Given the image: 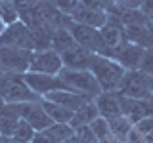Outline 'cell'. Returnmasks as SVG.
I'll return each mask as SVG.
<instances>
[{"mask_svg": "<svg viewBox=\"0 0 153 143\" xmlns=\"http://www.w3.org/2000/svg\"><path fill=\"white\" fill-rule=\"evenodd\" d=\"M90 73L94 74V78L100 84L102 92H117L121 82H123V76L126 73V69H123L117 61L109 59L105 55L92 54Z\"/></svg>", "mask_w": 153, "mask_h": 143, "instance_id": "1", "label": "cell"}, {"mask_svg": "<svg viewBox=\"0 0 153 143\" xmlns=\"http://www.w3.org/2000/svg\"><path fill=\"white\" fill-rule=\"evenodd\" d=\"M0 99L8 105L27 103V101H40V95H36L27 86L23 74L17 73H0Z\"/></svg>", "mask_w": 153, "mask_h": 143, "instance_id": "2", "label": "cell"}, {"mask_svg": "<svg viewBox=\"0 0 153 143\" xmlns=\"http://www.w3.org/2000/svg\"><path fill=\"white\" fill-rule=\"evenodd\" d=\"M57 76L61 78V82H65L73 92L82 94L88 99H94L102 94V88L96 82L94 74L90 71H73V69H61Z\"/></svg>", "mask_w": 153, "mask_h": 143, "instance_id": "3", "label": "cell"}, {"mask_svg": "<svg viewBox=\"0 0 153 143\" xmlns=\"http://www.w3.org/2000/svg\"><path fill=\"white\" fill-rule=\"evenodd\" d=\"M117 94L124 97L132 99H146L151 95V86H149V74L142 73V71H126L123 76V82L119 86Z\"/></svg>", "mask_w": 153, "mask_h": 143, "instance_id": "4", "label": "cell"}, {"mask_svg": "<svg viewBox=\"0 0 153 143\" xmlns=\"http://www.w3.org/2000/svg\"><path fill=\"white\" fill-rule=\"evenodd\" d=\"M0 48H16V50L35 52L31 31L21 21L4 27V31L0 32Z\"/></svg>", "mask_w": 153, "mask_h": 143, "instance_id": "5", "label": "cell"}, {"mask_svg": "<svg viewBox=\"0 0 153 143\" xmlns=\"http://www.w3.org/2000/svg\"><path fill=\"white\" fill-rule=\"evenodd\" d=\"M67 31L71 32V36L76 42V46L84 48V50L92 52V54H102L103 44H102V36H100V29H94V27L73 21L67 27Z\"/></svg>", "mask_w": 153, "mask_h": 143, "instance_id": "6", "label": "cell"}, {"mask_svg": "<svg viewBox=\"0 0 153 143\" xmlns=\"http://www.w3.org/2000/svg\"><path fill=\"white\" fill-rule=\"evenodd\" d=\"M33 52L16 50V48H0V73L25 74L29 69V59Z\"/></svg>", "mask_w": 153, "mask_h": 143, "instance_id": "7", "label": "cell"}, {"mask_svg": "<svg viewBox=\"0 0 153 143\" xmlns=\"http://www.w3.org/2000/svg\"><path fill=\"white\" fill-rule=\"evenodd\" d=\"M63 69L61 57L54 50L46 52H33L29 59V69L27 73H42V74H57Z\"/></svg>", "mask_w": 153, "mask_h": 143, "instance_id": "8", "label": "cell"}, {"mask_svg": "<svg viewBox=\"0 0 153 143\" xmlns=\"http://www.w3.org/2000/svg\"><path fill=\"white\" fill-rule=\"evenodd\" d=\"M27 86L33 90L36 95L44 97L50 92H57V90H71L57 74H42V73H25L23 74Z\"/></svg>", "mask_w": 153, "mask_h": 143, "instance_id": "9", "label": "cell"}, {"mask_svg": "<svg viewBox=\"0 0 153 143\" xmlns=\"http://www.w3.org/2000/svg\"><path fill=\"white\" fill-rule=\"evenodd\" d=\"M16 113L19 114V118H23L25 122H29L33 126L35 132H40V130H46L50 124H54L48 118V114L44 113L40 101H27V103H16L13 105Z\"/></svg>", "mask_w": 153, "mask_h": 143, "instance_id": "10", "label": "cell"}, {"mask_svg": "<svg viewBox=\"0 0 153 143\" xmlns=\"http://www.w3.org/2000/svg\"><path fill=\"white\" fill-rule=\"evenodd\" d=\"M143 50H146V48L136 46V44H132V42H124V44H121L119 48H115V50L105 52L103 55L109 57V59H113V61H117L123 69L136 71L138 65H140L142 55H143Z\"/></svg>", "mask_w": 153, "mask_h": 143, "instance_id": "11", "label": "cell"}, {"mask_svg": "<svg viewBox=\"0 0 153 143\" xmlns=\"http://www.w3.org/2000/svg\"><path fill=\"white\" fill-rule=\"evenodd\" d=\"M100 36H102V44H103V50L100 55H103L105 52H111L121 44H124V42H128L126 36H124V27L117 21V17H111V15H107V23L100 29Z\"/></svg>", "mask_w": 153, "mask_h": 143, "instance_id": "12", "label": "cell"}, {"mask_svg": "<svg viewBox=\"0 0 153 143\" xmlns=\"http://www.w3.org/2000/svg\"><path fill=\"white\" fill-rule=\"evenodd\" d=\"M63 69H73V71H90V63H92V52L84 50L80 46H75L71 50L59 54Z\"/></svg>", "mask_w": 153, "mask_h": 143, "instance_id": "13", "label": "cell"}, {"mask_svg": "<svg viewBox=\"0 0 153 143\" xmlns=\"http://www.w3.org/2000/svg\"><path fill=\"white\" fill-rule=\"evenodd\" d=\"M94 103L98 107L100 116L105 120H113V118L121 116V103H119L117 92H102L98 97H94Z\"/></svg>", "mask_w": 153, "mask_h": 143, "instance_id": "14", "label": "cell"}, {"mask_svg": "<svg viewBox=\"0 0 153 143\" xmlns=\"http://www.w3.org/2000/svg\"><path fill=\"white\" fill-rule=\"evenodd\" d=\"M42 99L54 101V103L61 105V107L69 109V111H73V113H75L79 107H82L86 101H90L86 95L76 94V92H73V90H57V92H50V94H46Z\"/></svg>", "mask_w": 153, "mask_h": 143, "instance_id": "15", "label": "cell"}, {"mask_svg": "<svg viewBox=\"0 0 153 143\" xmlns=\"http://www.w3.org/2000/svg\"><path fill=\"white\" fill-rule=\"evenodd\" d=\"M71 19L82 25L94 27V29H102L107 23V13L103 10H94V8H86V6H79L71 13Z\"/></svg>", "mask_w": 153, "mask_h": 143, "instance_id": "16", "label": "cell"}, {"mask_svg": "<svg viewBox=\"0 0 153 143\" xmlns=\"http://www.w3.org/2000/svg\"><path fill=\"white\" fill-rule=\"evenodd\" d=\"M119 95V103H121V113L128 118L132 124L140 122L142 118L147 116V107H146V99H132V97H124Z\"/></svg>", "mask_w": 153, "mask_h": 143, "instance_id": "17", "label": "cell"}, {"mask_svg": "<svg viewBox=\"0 0 153 143\" xmlns=\"http://www.w3.org/2000/svg\"><path fill=\"white\" fill-rule=\"evenodd\" d=\"M100 113H98V107H96L94 99H90V101H86L82 107H79L76 111L73 113V118L69 120V126L76 130V128H82V126H88L90 122L94 120V118H98Z\"/></svg>", "mask_w": 153, "mask_h": 143, "instance_id": "18", "label": "cell"}, {"mask_svg": "<svg viewBox=\"0 0 153 143\" xmlns=\"http://www.w3.org/2000/svg\"><path fill=\"white\" fill-rule=\"evenodd\" d=\"M40 105H42V109H44V113L48 114V118L54 124H69V120L73 118V111H69V109L61 107V105H57L54 101L40 99Z\"/></svg>", "mask_w": 153, "mask_h": 143, "instance_id": "19", "label": "cell"}, {"mask_svg": "<svg viewBox=\"0 0 153 143\" xmlns=\"http://www.w3.org/2000/svg\"><path fill=\"white\" fill-rule=\"evenodd\" d=\"M76 42L73 40L71 32L67 29H54L52 31V50L57 52V54H63V52L75 48Z\"/></svg>", "mask_w": 153, "mask_h": 143, "instance_id": "20", "label": "cell"}, {"mask_svg": "<svg viewBox=\"0 0 153 143\" xmlns=\"http://www.w3.org/2000/svg\"><path fill=\"white\" fill-rule=\"evenodd\" d=\"M107 124H109V132H111V136H113L119 143H124V139H126V136H128V132L134 128V124L128 120L124 114H121V116H117V118H113V120H107Z\"/></svg>", "mask_w": 153, "mask_h": 143, "instance_id": "21", "label": "cell"}, {"mask_svg": "<svg viewBox=\"0 0 153 143\" xmlns=\"http://www.w3.org/2000/svg\"><path fill=\"white\" fill-rule=\"evenodd\" d=\"M124 36H126L128 42L142 48H147V29L146 25H130L124 27Z\"/></svg>", "mask_w": 153, "mask_h": 143, "instance_id": "22", "label": "cell"}, {"mask_svg": "<svg viewBox=\"0 0 153 143\" xmlns=\"http://www.w3.org/2000/svg\"><path fill=\"white\" fill-rule=\"evenodd\" d=\"M117 21L121 23L123 27H130V25H146L149 19L143 15L140 10H123V12L117 15Z\"/></svg>", "mask_w": 153, "mask_h": 143, "instance_id": "23", "label": "cell"}, {"mask_svg": "<svg viewBox=\"0 0 153 143\" xmlns=\"http://www.w3.org/2000/svg\"><path fill=\"white\" fill-rule=\"evenodd\" d=\"M46 132L50 133L57 143H61V141H65V139H69V137L75 136V130L69 124H50V126L46 128Z\"/></svg>", "mask_w": 153, "mask_h": 143, "instance_id": "24", "label": "cell"}, {"mask_svg": "<svg viewBox=\"0 0 153 143\" xmlns=\"http://www.w3.org/2000/svg\"><path fill=\"white\" fill-rule=\"evenodd\" d=\"M90 126V130H92V133L96 137H98V141H105V139H111V132H109V124L105 118L102 116H98V118H94L92 122L88 124Z\"/></svg>", "mask_w": 153, "mask_h": 143, "instance_id": "25", "label": "cell"}, {"mask_svg": "<svg viewBox=\"0 0 153 143\" xmlns=\"http://www.w3.org/2000/svg\"><path fill=\"white\" fill-rule=\"evenodd\" d=\"M35 130H33V126L29 122H25L23 118H19L17 126H16V132H13L12 137H16L17 141H23V143H31L33 137H35Z\"/></svg>", "mask_w": 153, "mask_h": 143, "instance_id": "26", "label": "cell"}, {"mask_svg": "<svg viewBox=\"0 0 153 143\" xmlns=\"http://www.w3.org/2000/svg\"><path fill=\"white\" fill-rule=\"evenodd\" d=\"M0 21H2L6 27L19 21V13H17V10H16V6H13L12 2H2L0 4Z\"/></svg>", "mask_w": 153, "mask_h": 143, "instance_id": "27", "label": "cell"}, {"mask_svg": "<svg viewBox=\"0 0 153 143\" xmlns=\"http://www.w3.org/2000/svg\"><path fill=\"white\" fill-rule=\"evenodd\" d=\"M138 71H142V73H146L149 76L153 74V48H146V50H143V55L140 59Z\"/></svg>", "mask_w": 153, "mask_h": 143, "instance_id": "28", "label": "cell"}, {"mask_svg": "<svg viewBox=\"0 0 153 143\" xmlns=\"http://www.w3.org/2000/svg\"><path fill=\"white\" fill-rule=\"evenodd\" d=\"M52 2H54V6L59 10L61 13H65V15H71V13L80 6L79 0H52Z\"/></svg>", "mask_w": 153, "mask_h": 143, "instance_id": "29", "label": "cell"}, {"mask_svg": "<svg viewBox=\"0 0 153 143\" xmlns=\"http://www.w3.org/2000/svg\"><path fill=\"white\" fill-rule=\"evenodd\" d=\"M75 136H76V139H79V143H100L98 137H96L94 133H92V130H90V126L76 128Z\"/></svg>", "mask_w": 153, "mask_h": 143, "instance_id": "30", "label": "cell"}, {"mask_svg": "<svg viewBox=\"0 0 153 143\" xmlns=\"http://www.w3.org/2000/svg\"><path fill=\"white\" fill-rule=\"evenodd\" d=\"M134 128H136V130L140 132L142 136H147V133H151V132H153V116H146V118H142L140 122L134 124Z\"/></svg>", "mask_w": 153, "mask_h": 143, "instance_id": "31", "label": "cell"}, {"mask_svg": "<svg viewBox=\"0 0 153 143\" xmlns=\"http://www.w3.org/2000/svg\"><path fill=\"white\" fill-rule=\"evenodd\" d=\"M36 2L38 0H13V6H16L17 10V13H23V12H29V10H33L36 6Z\"/></svg>", "mask_w": 153, "mask_h": 143, "instance_id": "32", "label": "cell"}, {"mask_svg": "<svg viewBox=\"0 0 153 143\" xmlns=\"http://www.w3.org/2000/svg\"><path fill=\"white\" fill-rule=\"evenodd\" d=\"M31 143H57V141H56L46 130H40V132H36V133H35V137H33V141H31Z\"/></svg>", "mask_w": 153, "mask_h": 143, "instance_id": "33", "label": "cell"}, {"mask_svg": "<svg viewBox=\"0 0 153 143\" xmlns=\"http://www.w3.org/2000/svg\"><path fill=\"white\" fill-rule=\"evenodd\" d=\"M124 143H146V136H142L140 132L136 130V128H132L130 132H128L126 139H124Z\"/></svg>", "mask_w": 153, "mask_h": 143, "instance_id": "34", "label": "cell"}, {"mask_svg": "<svg viewBox=\"0 0 153 143\" xmlns=\"http://www.w3.org/2000/svg\"><path fill=\"white\" fill-rule=\"evenodd\" d=\"M80 6L94 8V10H103L105 12V0H79Z\"/></svg>", "mask_w": 153, "mask_h": 143, "instance_id": "35", "label": "cell"}, {"mask_svg": "<svg viewBox=\"0 0 153 143\" xmlns=\"http://www.w3.org/2000/svg\"><path fill=\"white\" fill-rule=\"evenodd\" d=\"M140 12H142L147 19L153 17V0H143L142 6H140Z\"/></svg>", "mask_w": 153, "mask_h": 143, "instance_id": "36", "label": "cell"}, {"mask_svg": "<svg viewBox=\"0 0 153 143\" xmlns=\"http://www.w3.org/2000/svg\"><path fill=\"white\" fill-rule=\"evenodd\" d=\"M146 29H147V48H153V23L147 21Z\"/></svg>", "mask_w": 153, "mask_h": 143, "instance_id": "37", "label": "cell"}, {"mask_svg": "<svg viewBox=\"0 0 153 143\" xmlns=\"http://www.w3.org/2000/svg\"><path fill=\"white\" fill-rule=\"evenodd\" d=\"M146 107H147V116H153V94L146 97Z\"/></svg>", "mask_w": 153, "mask_h": 143, "instance_id": "38", "label": "cell"}, {"mask_svg": "<svg viewBox=\"0 0 153 143\" xmlns=\"http://www.w3.org/2000/svg\"><path fill=\"white\" fill-rule=\"evenodd\" d=\"M0 143H23V141H17L12 136H0Z\"/></svg>", "mask_w": 153, "mask_h": 143, "instance_id": "39", "label": "cell"}, {"mask_svg": "<svg viewBox=\"0 0 153 143\" xmlns=\"http://www.w3.org/2000/svg\"><path fill=\"white\" fill-rule=\"evenodd\" d=\"M61 143H79V139H76V136H73V137H69V139H65Z\"/></svg>", "mask_w": 153, "mask_h": 143, "instance_id": "40", "label": "cell"}, {"mask_svg": "<svg viewBox=\"0 0 153 143\" xmlns=\"http://www.w3.org/2000/svg\"><path fill=\"white\" fill-rule=\"evenodd\" d=\"M149 86H151V94H153V74L149 76Z\"/></svg>", "mask_w": 153, "mask_h": 143, "instance_id": "41", "label": "cell"}, {"mask_svg": "<svg viewBox=\"0 0 153 143\" xmlns=\"http://www.w3.org/2000/svg\"><path fill=\"white\" fill-rule=\"evenodd\" d=\"M4 27H6V25H4V23H2V21H0V32H2V31H4Z\"/></svg>", "mask_w": 153, "mask_h": 143, "instance_id": "42", "label": "cell"}, {"mask_svg": "<svg viewBox=\"0 0 153 143\" xmlns=\"http://www.w3.org/2000/svg\"><path fill=\"white\" fill-rule=\"evenodd\" d=\"M4 2H13V0H4Z\"/></svg>", "mask_w": 153, "mask_h": 143, "instance_id": "43", "label": "cell"}, {"mask_svg": "<svg viewBox=\"0 0 153 143\" xmlns=\"http://www.w3.org/2000/svg\"><path fill=\"white\" fill-rule=\"evenodd\" d=\"M149 21H151V23H153V17H149Z\"/></svg>", "mask_w": 153, "mask_h": 143, "instance_id": "44", "label": "cell"}, {"mask_svg": "<svg viewBox=\"0 0 153 143\" xmlns=\"http://www.w3.org/2000/svg\"><path fill=\"white\" fill-rule=\"evenodd\" d=\"M2 2H4V0H0V4H2Z\"/></svg>", "mask_w": 153, "mask_h": 143, "instance_id": "45", "label": "cell"}]
</instances>
